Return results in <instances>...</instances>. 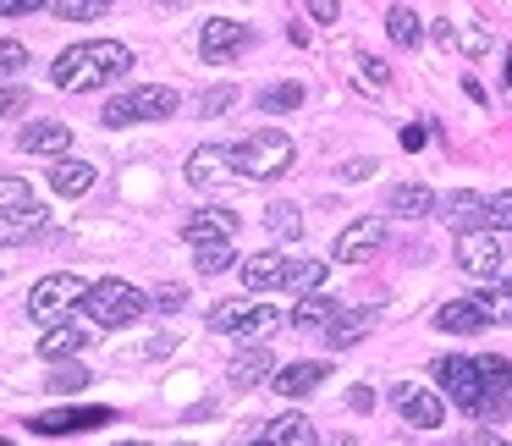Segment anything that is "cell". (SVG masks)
<instances>
[{
  "instance_id": "obj_7",
  "label": "cell",
  "mask_w": 512,
  "mask_h": 446,
  "mask_svg": "<svg viewBox=\"0 0 512 446\" xmlns=\"http://www.w3.org/2000/svg\"><path fill=\"white\" fill-rule=\"evenodd\" d=\"M210 331L259 342V336L281 331V309H270V303H248V298H226V303H215V309H210Z\"/></svg>"
},
{
  "instance_id": "obj_29",
  "label": "cell",
  "mask_w": 512,
  "mask_h": 446,
  "mask_svg": "<svg viewBox=\"0 0 512 446\" xmlns=\"http://www.w3.org/2000/svg\"><path fill=\"white\" fill-rule=\"evenodd\" d=\"M50 12H56L61 23H94V17L111 12V0H50Z\"/></svg>"
},
{
  "instance_id": "obj_14",
  "label": "cell",
  "mask_w": 512,
  "mask_h": 446,
  "mask_svg": "<svg viewBox=\"0 0 512 446\" xmlns=\"http://www.w3.org/2000/svg\"><path fill=\"white\" fill-rule=\"evenodd\" d=\"M237 226H243V221H237V210H226V204H204V210L188 215L182 232H188V243L199 248V243H232Z\"/></svg>"
},
{
  "instance_id": "obj_4",
  "label": "cell",
  "mask_w": 512,
  "mask_h": 446,
  "mask_svg": "<svg viewBox=\"0 0 512 446\" xmlns=\"http://www.w3.org/2000/svg\"><path fill=\"white\" fill-rule=\"evenodd\" d=\"M177 111H182L177 94L149 83V89H127V94H116V100H105L100 122L116 133V127H133V122H166V116H177Z\"/></svg>"
},
{
  "instance_id": "obj_40",
  "label": "cell",
  "mask_w": 512,
  "mask_h": 446,
  "mask_svg": "<svg viewBox=\"0 0 512 446\" xmlns=\"http://www.w3.org/2000/svg\"><path fill=\"white\" fill-rule=\"evenodd\" d=\"M375 171V160H347V166H336V177L342 182H358V177H369Z\"/></svg>"
},
{
  "instance_id": "obj_30",
  "label": "cell",
  "mask_w": 512,
  "mask_h": 446,
  "mask_svg": "<svg viewBox=\"0 0 512 446\" xmlns=\"http://www.w3.org/2000/svg\"><path fill=\"white\" fill-rule=\"evenodd\" d=\"M386 34H391V45H419V12L413 6H391V17H386Z\"/></svg>"
},
{
  "instance_id": "obj_23",
  "label": "cell",
  "mask_w": 512,
  "mask_h": 446,
  "mask_svg": "<svg viewBox=\"0 0 512 446\" xmlns=\"http://www.w3.org/2000/svg\"><path fill=\"white\" fill-rule=\"evenodd\" d=\"M237 276H243V287H254V292H265V287H287V259L281 254H248L243 265H237Z\"/></svg>"
},
{
  "instance_id": "obj_16",
  "label": "cell",
  "mask_w": 512,
  "mask_h": 446,
  "mask_svg": "<svg viewBox=\"0 0 512 446\" xmlns=\"http://www.w3.org/2000/svg\"><path fill=\"white\" fill-rule=\"evenodd\" d=\"M430 210H441V199L424 182H391L386 188V215H397V221H424Z\"/></svg>"
},
{
  "instance_id": "obj_49",
  "label": "cell",
  "mask_w": 512,
  "mask_h": 446,
  "mask_svg": "<svg viewBox=\"0 0 512 446\" xmlns=\"http://www.w3.org/2000/svg\"><path fill=\"white\" fill-rule=\"evenodd\" d=\"M325 446H353V435H331V441H325Z\"/></svg>"
},
{
  "instance_id": "obj_1",
  "label": "cell",
  "mask_w": 512,
  "mask_h": 446,
  "mask_svg": "<svg viewBox=\"0 0 512 446\" xmlns=\"http://www.w3.org/2000/svg\"><path fill=\"white\" fill-rule=\"evenodd\" d=\"M127 67H133V50L127 45H116V39H89V45H72L50 61V83H56L61 94H89V89L116 83Z\"/></svg>"
},
{
  "instance_id": "obj_21",
  "label": "cell",
  "mask_w": 512,
  "mask_h": 446,
  "mask_svg": "<svg viewBox=\"0 0 512 446\" xmlns=\"http://www.w3.org/2000/svg\"><path fill=\"white\" fill-rule=\"evenodd\" d=\"M265 446H320V430L309 424V413H276L265 424Z\"/></svg>"
},
{
  "instance_id": "obj_41",
  "label": "cell",
  "mask_w": 512,
  "mask_h": 446,
  "mask_svg": "<svg viewBox=\"0 0 512 446\" xmlns=\"http://www.w3.org/2000/svg\"><path fill=\"white\" fill-rule=\"evenodd\" d=\"M347 408L369 413V408H375V391H369V386H353V391H347Z\"/></svg>"
},
{
  "instance_id": "obj_52",
  "label": "cell",
  "mask_w": 512,
  "mask_h": 446,
  "mask_svg": "<svg viewBox=\"0 0 512 446\" xmlns=\"http://www.w3.org/2000/svg\"><path fill=\"white\" fill-rule=\"evenodd\" d=\"M133 446H144V441H133Z\"/></svg>"
},
{
  "instance_id": "obj_50",
  "label": "cell",
  "mask_w": 512,
  "mask_h": 446,
  "mask_svg": "<svg viewBox=\"0 0 512 446\" xmlns=\"http://www.w3.org/2000/svg\"><path fill=\"white\" fill-rule=\"evenodd\" d=\"M507 89H512V56H507Z\"/></svg>"
},
{
  "instance_id": "obj_37",
  "label": "cell",
  "mask_w": 512,
  "mask_h": 446,
  "mask_svg": "<svg viewBox=\"0 0 512 446\" xmlns=\"http://www.w3.org/2000/svg\"><path fill=\"white\" fill-rule=\"evenodd\" d=\"M232 100H237L232 83H215V89H204V100L193 105V111H199V116H221V111H232Z\"/></svg>"
},
{
  "instance_id": "obj_12",
  "label": "cell",
  "mask_w": 512,
  "mask_h": 446,
  "mask_svg": "<svg viewBox=\"0 0 512 446\" xmlns=\"http://www.w3.org/2000/svg\"><path fill=\"white\" fill-rule=\"evenodd\" d=\"M457 265H463L468 276L490 281L501 270V237L496 232H463L457 237Z\"/></svg>"
},
{
  "instance_id": "obj_42",
  "label": "cell",
  "mask_w": 512,
  "mask_h": 446,
  "mask_svg": "<svg viewBox=\"0 0 512 446\" xmlns=\"http://www.w3.org/2000/svg\"><path fill=\"white\" fill-rule=\"evenodd\" d=\"M358 67H364V78L375 83V89H386V83H391V72L380 67V61H369V56H364V61H358Z\"/></svg>"
},
{
  "instance_id": "obj_27",
  "label": "cell",
  "mask_w": 512,
  "mask_h": 446,
  "mask_svg": "<svg viewBox=\"0 0 512 446\" xmlns=\"http://www.w3.org/2000/svg\"><path fill=\"white\" fill-rule=\"evenodd\" d=\"M331 320H336V303L320 298V292H309V298L292 309V325H298V331H325Z\"/></svg>"
},
{
  "instance_id": "obj_39",
  "label": "cell",
  "mask_w": 512,
  "mask_h": 446,
  "mask_svg": "<svg viewBox=\"0 0 512 446\" xmlns=\"http://www.w3.org/2000/svg\"><path fill=\"white\" fill-rule=\"evenodd\" d=\"M45 0H0V17H28V12H39Z\"/></svg>"
},
{
  "instance_id": "obj_10",
  "label": "cell",
  "mask_w": 512,
  "mask_h": 446,
  "mask_svg": "<svg viewBox=\"0 0 512 446\" xmlns=\"http://www.w3.org/2000/svg\"><path fill=\"white\" fill-rule=\"evenodd\" d=\"M248 45H254V34H248L243 23H232V17H210V23L199 28L204 61H232V56H243Z\"/></svg>"
},
{
  "instance_id": "obj_18",
  "label": "cell",
  "mask_w": 512,
  "mask_h": 446,
  "mask_svg": "<svg viewBox=\"0 0 512 446\" xmlns=\"http://www.w3.org/2000/svg\"><path fill=\"white\" fill-rule=\"evenodd\" d=\"M441 221L452 226L457 237H463V232H485V193H468V188L446 193V199H441Z\"/></svg>"
},
{
  "instance_id": "obj_51",
  "label": "cell",
  "mask_w": 512,
  "mask_h": 446,
  "mask_svg": "<svg viewBox=\"0 0 512 446\" xmlns=\"http://www.w3.org/2000/svg\"><path fill=\"white\" fill-rule=\"evenodd\" d=\"M0 446H12V441H6V435H0Z\"/></svg>"
},
{
  "instance_id": "obj_11",
  "label": "cell",
  "mask_w": 512,
  "mask_h": 446,
  "mask_svg": "<svg viewBox=\"0 0 512 446\" xmlns=\"http://www.w3.org/2000/svg\"><path fill=\"white\" fill-rule=\"evenodd\" d=\"M111 424V408H50V413H34L28 430L34 435H78V430H100Z\"/></svg>"
},
{
  "instance_id": "obj_28",
  "label": "cell",
  "mask_w": 512,
  "mask_h": 446,
  "mask_svg": "<svg viewBox=\"0 0 512 446\" xmlns=\"http://www.w3.org/2000/svg\"><path fill=\"white\" fill-rule=\"evenodd\" d=\"M325 276H331V270H325L320 259H287V287L292 292H320Z\"/></svg>"
},
{
  "instance_id": "obj_35",
  "label": "cell",
  "mask_w": 512,
  "mask_h": 446,
  "mask_svg": "<svg viewBox=\"0 0 512 446\" xmlns=\"http://www.w3.org/2000/svg\"><path fill=\"white\" fill-rule=\"evenodd\" d=\"M193 259H199L204 276H221V270H232V243H199Z\"/></svg>"
},
{
  "instance_id": "obj_25",
  "label": "cell",
  "mask_w": 512,
  "mask_h": 446,
  "mask_svg": "<svg viewBox=\"0 0 512 446\" xmlns=\"http://www.w3.org/2000/svg\"><path fill=\"white\" fill-rule=\"evenodd\" d=\"M50 188H56L61 199H83V193L94 188V166H89V160H56V171H50Z\"/></svg>"
},
{
  "instance_id": "obj_48",
  "label": "cell",
  "mask_w": 512,
  "mask_h": 446,
  "mask_svg": "<svg viewBox=\"0 0 512 446\" xmlns=\"http://www.w3.org/2000/svg\"><path fill=\"white\" fill-rule=\"evenodd\" d=\"M402 149H424V127H402Z\"/></svg>"
},
{
  "instance_id": "obj_2",
  "label": "cell",
  "mask_w": 512,
  "mask_h": 446,
  "mask_svg": "<svg viewBox=\"0 0 512 446\" xmlns=\"http://www.w3.org/2000/svg\"><path fill=\"white\" fill-rule=\"evenodd\" d=\"M226 155H232V171L243 182H270L292 166V138L276 133V127H265V133H248V138H237V144H226Z\"/></svg>"
},
{
  "instance_id": "obj_5",
  "label": "cell",
  "mask_w": 512,
  "mask_h": 446,
  "mask_svg": "<svg viewBox=\"0 0 512 446\" xmlns=\"http://www.w3.org/2000/svg\"><path fill=\"white\" fill-rule=\"evenodd\" d=\"M435 386H441L446 402H457L468 419H485V413H490L485 380H479V358H457V353L435 358Z\"/></svg>"
},
{
  "instance_id": "obj_22",
  "label": "cell",
  "mask_w": 512,
  "mask_h": 446,
  "mask_svg": "<svg viewBox=\"0 0 512 446\" xmlns=\"http://www.w3.org/2000/svg\"><path fill=\"white\" fill-rule=\"evenodd\" d=\"M375 320H380V309H347V314H336L331 325H325V342L342 353V347H353V342H364L369 331H375Z\"/></svg>"
},
{
  "instance_id": "obj_43",
  "label": "cell",
  "mask_w": 512,
  "mask_h": 446,
  "mask_svg": "<svg viewBox=\"0 0 512 446\" xmlns=\"http://www.w3.org/2000/svg\"><path fill=\"white\" fill-rule=\"evenodd\" d=\"M309 17L314 23H336V0H309Z\"/></svg>"
},
{
  "instance_id": "obj_45",
  "label": "cell",
  "mask_w": 512,
  "mask_h": 446,
  "mask_svg": "<svg viewBox=\"0 0 512 446\" xmlns=\"http://www.w3.org/2000/svg\"><path fill=\"white\" fill-rule=\"evenodd\" d=\"M23 100H28L23 89H6V94H0V116H12V111H17V105H23Z\"/></svg>"
},
{
  "instance_id": "obj_9",
  "label": "cell",
  "mask_w": 512,
  "mask_h": 446,
  "mask_svg": "<svg viewBox=\"0 0 512 446\" xmlns=\"http://www.w3.org/2000/svg\"><path fill=\"white\" fill-rule=\"evenodd\" d=\"M188 182L199 193H215V188H232L237 171H232V155H226V144H199L188 155Z\"/></svg>"
},
{
  "instance_id": "obj_6",
  "label": "cell",
  "mask_w": 512,
  "mask_h": 446,
  "mask_svg": "<svg viewBox=\"0 0 512 446\" xmlns=\"http://www.w3.org/2000/svg\"><path fill=\"white\" fill-rule=\"evenodd\" d=\"M89 298V281L72 276V270H61V276H45L34 281V292H28V314H34L39 325H61L72 314V303Z\"/></svg>"
},
{
  "instance_id": "obj_36",
  "label": "cell",
  "mask_w": 512,
  "mask_h": 446,
  "mask_svg": "<svg viewBox=\"0 0 512 446\" xmlns=\"http://www.w3.org/2000/svg\"><path fill=\"white\" fill-rule=\"evenodd\" d=\"M83 386H89V369H83V364L50 369V391H56V397H72V391H83Z\"/></svg>"
},
{
  "instance_id": "obj_46",
  "label": "cell",
  "mask_w": 512,
  "mask_h": 446,
  "mask_svg": "<svg viewBox=\"0 0 512 446\" xmlns=\"http://www.w3.org/2000/svg\"><path fill=\"white\" fill-rule=\"evenodd\" d=\"M171 347H177V336H149L144 353H149V358H160V353H171Z\"/></svg>"
},
{
  "instance_id": "obj_20",
  "label": "cell",
  "mask_w": 512,
  "mask_h": 446,
  "mask_svg": "<svg viewBox=\"0 0 512 446\" xmlns=\"http://www.w3.org/2000/svg\"><path fill=\"white\" fill-rule=\"evenodd\" d=\"M325 375H331V364H320V358H314V364H287V369H276V375H270V386L281 391V397H309L314 386H325Z\"/></svg>"
},
{
  "instance_id": "obj_44",
  "label": "cell",
  "mask_w": 512,
  "mask_h": 446,
  "mask_svg": "<svg viewBox=\"0 0 512 446\" xmlns=\"http://www.w3.org/2000/svg\"><path fill=\"white\" fill-rule=\"evenodd\" d=\"M457 446H507V441H501V435H490V430H474V435H463Z\"/></svg>"
},
{
  "instance_id": "obj_33",
  "label": "cell",
  "mask_w": 512,
  "mask_h": 446,
  "mask_svg": "<svg viewBox=\"0 0 512 446\" xmlns=\"http://www.w3.org/2000/svg\"><path fill=\"white\" fill-rule=\"evenodd\" d=\"M303 105V83H270L259 94V111H298Z\"/></svg>"
},
{
  "instance_id": "obj_8",
  "label": "cell",
  "mask_w": 512,
  "mask_h": 446,
  "mask_svg": "<svg viewBox=\"0 0 512 446\" xmlns=\"http://www.w3.org/2000/svg\"><path fill=\"white\" fill-rule=\"evenodd\" d=\"M391 402H397V413L408 424H419V430H441L446 419V402L435 397L430 386H419V380H402V386H391Z\"/></svg>"
},
{
  "instance_id": "obj_47",
  "label": "cell",
  "mask_w": 512,
  "mask_h": 446,
  "mask_svg": "<svg viewBox=\"0 0 512 446\" xmlns=\"http://www.w3.org/2000/svg\"><path fill=\"white\" fill-rule=\"evenodd\" d=\"M182 303V287H166V292H155V309H177Z\"/></svg>"
},
{
  "instance_id": "obj_34",
  "label": "cell",
  "mask_w": 512,
  "mask_h": 446,
  "mask_svg": "<svg viewBox=\"0 0 512 446\" xmlns=\"http://www.w3.org/2000/svg\"><path fill=\"white\" fill-rule=\"evenodd\" d=\"M485 232H512V188L507 193H490L485 199Z\"/></svg>"
},
{
  "instance_id": "obj_32",
  "label": "cell",
  "mask_w": 512,
  "mask_h": 446,
  "mask_svg": "<svg viewBox=\"0 0 512 446\" xmlns=\"http://www.w3.org/2000/svg\"><path fill=\"white\" fill-rule=\"evenodd\" d=\"M265 226H270L276 237H298V232H303V215H298V204L276 199V204L265 210Z\"/></svg>"
},
{
  "instance_id": "obj_24",
  "label": "cell",
  "mask_w": 512,
  "mask_h": 446,
  "mask_svg": "<svg viewBox=\"0 0 512 446\" xmlns=\"http://www.w3.org/2000/svg\"><path fill=\"white\" fill-rule=\"evenodd\" d=\"M276 375V353L270 347H243L232 358V386H259V380Z\"/></svg>"
},
{
  "instance_id": "obj_15",
  "label": "cell",
  "mask_w": 512,
  "mask_h": 446,
  "mask_svg": "<svg viewBox=\"0 0 512 446\" xmlns=\"http://www.w3.org/2000/svg\"><path fill=\"white\" fill-rule=\"evenodd\" d=\"M380 243H386V226L380 221H353L342 237H336V265H364V259L380 254Z\"/></svg>"
},
{
  "instance_id": "obj_3",
  "label": "cell",
  "mask_w": 512,
  "mask_h": 446,
  "mask_svg": "<svg viewBox=\"0 0 512 446\" xmlns=\"http://www.w3.org/2000/svg\"><path fill=\"white\" fill-rule=\"evenodd\" d=\"M144 309H149L144 292H138L133 281H116V276L89 281V298H83V314H89L100 331H122V325H133Z\"/></svg>"
},
{
  "instance_id": "obj_13",
  "label": "cell",
  "mask_w": 512,
  "mask_h": 446,
  "mask_svg": "<svg viewBox=\"0 0 512 446\" xmlns=\"http://www.w3.org/2000/svg\"><path fill=\"white\" fill-rule=\"evenodd\" d=\"M50 215L39 204H0V248H17V243H34L45 237Z\"/></svg>"
},
{
  "instance_id": "obj_26",
  "label": "cell",
  "mask_w": 512,
  "mask_h": 446,
  "mask_svg": "<svg viewBox=\"0 0 512 446\" xmlns=\"http://www.w3.org/2000/svg\"><path fill=\"white\" fill-rule=\"evenodd\" d=\"M78 347H89V325L61 320V325H50V331H45V342H39V358H67V353H78Z\"/></svg>"
},
{
  "instance_id": "obj_17",
  "label": "cell",
  "mask_w": 512,
  "mask_h": 446,
  "mask_svg": "<svg viewBox=\"0 0 512 446\" xmlns=\"http://www.w3.org/2000/svg\"><path fill=\"white\" fill-rule=\"evenodd\" d=\"M17 149L23 155H50V160H61L72 149V127L67 122H28L23 133H17Z\"/></svg>"
},
{
  "instance_id": "obj_31",
  "label": "cell",
  "mask_w": 512,
  "mask_h": 446,
  "mask_svg": "<svg viewBox=\"0 0 512 446\" xmlns=\"http://www.w3.org/2000/svg\"><path fill=\"white\" fill-rule=\"evenodd\" d=\"M479 309H485V320L512 325V276L501 281V287H485V292H479Z\"/></svg>"
},
{
  "instance_id": "obj_19",
  "label": "cell",
  "mask_w": 512,
  "mask_h": 446,
  "mask_svg": "<svg viewBox=\"0 0 512 446\" xmlns=\"http://www.w3.org/2000/svg\"><path fill=\"white\" fill-rule=\"evenodd\" d=\"M485 309H479V298H452V303H441L435 309V331H446V336H474V331H485Z\"/></svg>"
},
{
  "instance_id": "obj_38",
  "label": "cell",
  "mask_w": 512,
  "mask_h": 446,
  "mask_svg": "<svg viewBox=\"0 0 512 446\" xmlns=\"http://www.w3.org/2000/svg\"><path fill=\"white\" fill-rule=\"evenodd\" d=\"M23 67H28V45H17V39H0V78H17Z\"/></svg>"
}]
</instances>
